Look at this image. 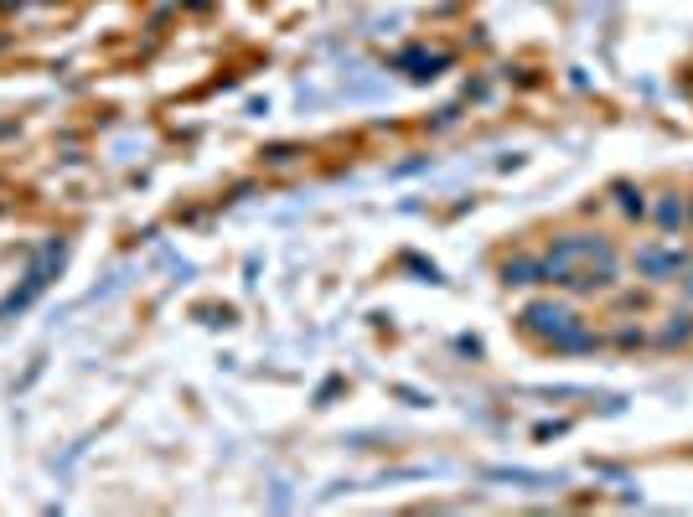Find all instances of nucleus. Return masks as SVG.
Wrapping results in <instances>:
<instances>
[{"mask_svg":"<svg viewBox=\"0 0 693 517\" xmlns=\"http://www.w3.org/2000/svg\"><path fill=\"white\" fill-rule=\"evenodd\" d=\"M595 264H616V243L606 233H559L544 254H538V269H544V285H569L580 269Z\"/></svg>","mask_w":693,"mask_h":517,"instance_id":"obj_1","label":"nucleus"},{"mask_svg":"<svg viewBox=\"0 0 693 517\" xmlns=\"http://www.w3.org/2000/svg\"><path fill=\"white\" fill-rule=\"evenodd\" d=\"M693 264L688 249H678V238H647L631 249V269H637V280L647 285H678V275Z\"/></svg>","mask_w":693,"mask_h":517,"instance_id":"obj_2","label":"nucleus"},{"mask_svg":"<svg viewBox=\"0 0 693 517\" xmlns=\"http://www.w3.org/2000/svg\"><path fill=\"white\" fill-rule=\"evenodd\" d=\"M518 321H523L528 337H533V342H544V347H554L564 331H575V326H580V316L569 311L564 300H533V306H523Z\"/></svg>","mask_w":693,"mask_h":517,"instance_id":"obj_3","label":"nucleus"},{"mask_svg":"<svg viewBox=\"0 0 693 517\" xmlns=\"http://www.w3.org/2000/svg\"><path fill=\"white\" fill-rule=\"evenodd\" d=\"M647 218L657 223L662 238H678V228H688V197L678 187H662L652 202H647Z\"/></svg>","mask_w":693,"mask_h":517,"instance_id":"obj_4","label":"nucleus"},{"mask_svg":"<svg viewBox=\"0 0 693 517\" xmlns=\"http://www.w3.org/2000/svg\"><path fill=\"white\" fill-rule=\"evenodd\" d=\"M502 285H544V269H538V259L518 254V259L502 264Z\"/></svg>","mask_w":693,"mask_h":517,"instance_id":"obj_5","label":"nucleus"},{"mask_svg":"<svg viewBox=\"0 0 693 517\" xmlns=\"http://www.w3.org/2000/svg\"><path fill=\"white\" fill-rule=\"evenodd\" d=\"M611 197H616V207H621V218H631V223L647 218V192H642V187H631V181H616Z\"/></svg>","mask_w":693,"mask_h":517,"instance_id":"obj_6","label":"nucleus"},{"mask_svg":"<svg viewBox=\"0 0 693 517\" xmlns=\"http://www.w3.org/2000/svg\"><path fill=\"white\" fill-rule=\"evenodd\" d=\"M657 342H662V347H688V342H693V311H673L668 326L657 331Z\"/></svg>","mask_w":693,"mask_h":517,"instance_id":"obj_7","label":"nucleus"},{"mask_svg":"<svg viewBox=\"0 0 693 517\" xmlns=\"http://www.w3.org/2000/svg\"><path fill=\"white\" fill-rule=\"evenodd\" d=\"M678 290H683V300H693V264H688L683 275H678Z\"/></svg>","mask_w":693,"mask_h":517,"instance_id":"obj_8","label":"nucleus"},{"mask_svg":"<svg viewBox=\"0 0 693 517\" xmlns=\"http://www.w3.org/2000/svg\"><path fill=\"white\" fill-rule=\"evenodd\" d=\"M688 228H693V192H688Z\"/></svg>","mask_w":693,"mask_h":517,"instance_id":"obj_9","label":"nucleus"}]
</instances>
